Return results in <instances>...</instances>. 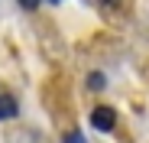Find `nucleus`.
Wrapping results in <instances>:
<instances>
[{
	"label": "nucleus",
	"instance_id": "1",
	"mask_svg": "<svg viewBox=\"0 0 149 143\" xmlns=\"http://www.w3.org/2000/svg\"><path fill=\"white\" fill-rule=\"evenodd\" d=\"M113 124H117V117H113V111L110 107H94L91 111V127L94 130H113Z\"/></svg>",
	"mask_w": 149,
	"mask_h": 143
},
{
	"label": "nucleus",
	"instance_id": "2",
	"mask_svg": "<svg viewBox=\"0 0 149 143\" xmlns=\"http://www.w3.org/2000/svg\"><path fill=\"white\" fill-rule=\"evenodd\" d=\"M16 111H19V104H16L13 94H0V121H10V117H16Z\"/></svg>",
	"mask_w": 149,
	"mask_h": 143
},
{
	"label": "nucleus",
	"instance_id": "3",
	"mask_svg": "<svg viewBox=\"0 0 149 143\" xmlns=\"http://www.w3.org/2000/svg\"><path fill=\"white\" fill-rule=\"evenodd\" d=\"M88 88L91 91H101L104 88V75H101V72H91V75H88Z\"/></svg>",
	"mask_w": 149,
	"mask_h": 143
},
{
	"label": "nucleus",
	"instance_id": "4",
	"mask_svg": "<svg viewBox=\"0 0 149 143\" xmlns=\"http://www.w3.org/2000/svg\"><path fill=\"white\" fill-rule=\"evenodd\" d=\"M65 143H84V137H81V133H78V130H71V133H68V137H65Z\"/></svg>",
	"mask_w": 149,
	"mask_h": 143
},
{
	"label": "nucleus",
	"instance_id": "5",
	"mask_svg": "<svg viewBox=\"0 0 149 143\" xmlns=\"http://www.w3.org/2000/svg\"><path fill=\"white\" fill-rule=\"evenodd\" d=\"M19 7H26V10H36V7H39V0H19Z\"/></svg>",
	"mask_w": 149,
	"mask_h": 143
},
{
	"label": "nucleus",
	"instance_id": "6",
	"mask_svg": "<svg viewBox=\"0 0 149 143\" xmlns=\"http://www.w3.org/2000/svg\"><path fill=\"white\" fill-rule=\"evenodd\" d=\"M52 4H58V0H52Z\"/></svg>",
	"mask_w": 149,
	"mask_h": 143
}]
</instances>
